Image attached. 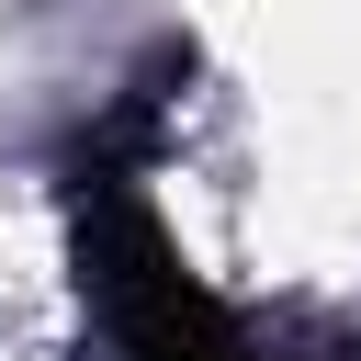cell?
<instances>
[{
  "label": "cell",
  "instance_id": "6da1fadb",
  "mask_svg": "<svg viewBox=\"0 0 361 361\" xmlns=\"http://www.w3.org/2000/svg\"><path fill=\"white\" fill-rule=\"evenodd\" d=\"M79 282L102 305V327H113V361H271L180 271L135 158H113V147H90V169H79Z\"/></svg>",
  "mask_w": 361,
  "mask_h": 361
}]
</instances>
